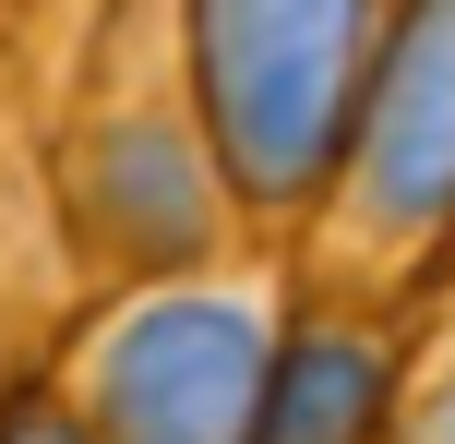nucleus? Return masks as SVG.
I'll list each match as a JSON object with an SVG mask.
<instances>
[{
	"mask_svg": "<svg viewBox=\"0 0 455 444\" xmlns=\"http://www.w3.org/2000/svg\"><path fill=\"white\" fill-rule=\"evenodd\" d=\"M60 133V216L84 240L96 277L144 288V277H192L228 264L240 240V192H228L204 109H192V48H180V0H132L96 61V85L72 96Z\"/></svg>",
	"mask_w": 455,
	"mask_h": 444,
	"instance_id": "nucleus-1",
	"label": "nucleus"
},
{
	"mask_svg": "<svg viewBox=\"0 0 455 444\" xmlns=\"http://www.w3.org/2000/svg\"><path fill=\"white\" fill-rule=\"evenodd\" d=\"M275 253H288L299 301H336V312H395L408 288L443 277L455 253V0L395 12L336 168Z\"/></svg>",
	"mask_w": 455,
	"mask_h": 444,
	"instance_id": "nucleus-2",
	"label": "nucleus"
},
{
	"mask_svg": "<svg viewBox=\"0 0 455 444\" xmlns=\"http://www.w3.org/2000/svg\"><path fill=\"white\" fill-rule=\"evenodd\" d=\"M288 312H299V277L275 240L251 264L228 253L192 277H144L60 349L48 397L72 408L84 444H251Z\"/></svg>",
	"mask_w": 455,
	"mask_h": 444,
	"instance_id": "nucleus-3",
	"label": "nucleus"
},
{
	"mask_svg": "<svg viewBox=\"0 0 455 444\" xmlns=\"http://www.w3.org/2000/svg\"><path fill=\"white\" fill-rule=\"evenodd\" d=\"M395 12L408 0H180L192 109H204V144L251 229L288 240L312 216Z\"/></svg>",
	"mask_w": 455,
	"mask_h": 444,
	"instance_id": "nucleus-4",
	"label": "nucleus"
},
{
	"mask_svg": "<svg viewBox=\"0 0 455 444\" xmlns=\"http://www.w3.org/2000/svg\"><path fill=\"white\" fill-rule=\"evenodd\" d=\"M395 360H408V336H395L384 312L299 301L288 336H275L251 444H384V421H395Z\"/></svg>",
	"mask_w": 455,
	"mask_h": 444,
	"instance_id": "nucleus-5",
	"label": "nucleus"
},
{
	"mask_svg": "<svg viewBox=\"0 0 455 444\" xmlns=\"http://www.w3.org/2000/svg\"><path fill=\"white\" fill-rule=\"evenodd\" d=\"M384 444H455V277H443V301L419 312L408 360H395V421H384Z\"/></svg>",
	"mask_w": 455,
	"mask_h": 444,
	"instance_id": "nucleus-6",
	"label": "nucleus"
},
{
	"mask_svg": "<svg viewBox=\"0 0 455 444\" xmlns=\"http://www.w3.org/2000/svg\"><path fill=\"white\" fill-rule=\"evenodd\" d=\"M0 444H84V432H72L60 397H12V408H0Z\"/></svg>",
	"mask_w": 455,
	"mask_h": 444,
	"instance_id": "nucleus-7",
	"label": "nucleus"
}]
</instances>
